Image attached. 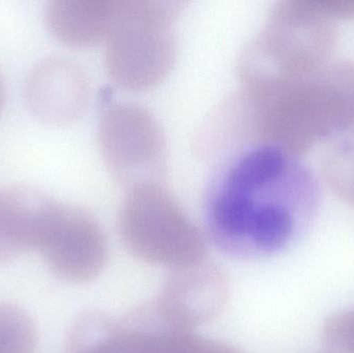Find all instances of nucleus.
Returning <instances> with one entry per match:
<instances>
[{"mask_svg": "<svg viewBox=\"0 0 354 353\" xmlns=\"http://www.w3.org/2000/svg\"><path fill=\"white\" fill-rule=\"evenodd\" d=\"M97 143L104 163L122 186L160 182L165 173V135L157 118L138 104H106L100 114Z\"/></svg>", "mask_w": 354, "mask_h": 353, "instance_id": "0eeeda50", "label": "nucleus"}, {"mask_svg": "<svg viewBox=\"0 0 354 353\" xmlns=\"http://www.w3.org/2000/svg\"><path fill=\"white\" fill-rule=\"evenodd\" d=\"M233 108L243 138L301 157L354 128V62L332 61L292 80L241 88Z\"/></svg>", "mask_w": 354, "mask_h": 353, "instance_id": "f03ea898", "label": "nucleus"}, {"mask_svg": "<svg viewBox=\"0 0 354 353\" xmlns=\"http://www.w3.org/2000/svg\"><path fill=\"white\" fill-rule=\"evenodd\" d=\"M229 292L230 286L224 271L206 259L174 269L153 306L168 325L194 331L224 309Z\"/></svg>", "mask_w": 354, "mask_h": 353, "instance_id": "6e6552de", "label": "nucleus"}, {"mask_svg": "<svg viewBox=\"0 0 354 353\" xmlns=\"http://www.w3.org/2000/svg\"><path fill=\"white\" fill-rule=\"evenodd\" d=\"M324 343L337 353H354V308L337 313L324 323Z\"/></svg>", "mask_w": 354, "mask_h": 353, "instance_id": "4468645a", "label": "nucleus"}, {"mask_svg": "<svg viewBox=\"0 0 354 353\" xmlns=\"http://www.w3.org/2000/svg\"><path fill=\"white\" fill-rule=\"evenodd\" d=\"M122 242L133 255L171 271L206 260V242L176 197L160 182L129 189L118 215Z\"/></svg>", "mask_w": 354, "mask_h": 353, "instance_id": "39448f33", "label": "nucleus"}, {"mask_svg": "<svg viewBox=\"0 0 354 353\" xmlns=\"http://www.w3.org/2000/svg\"><path fill=\"white\" fill-rule=\"evenodd\" d=\"M66 353H145V334L128 315L115 321L89 313L75 323Z\"/></svg>", "mask_w": 354, "mask_h": 353, "instance_id": "9b49d317", "label": "nucleus"}, {"mask_svg": "<svg viewBox=\"0 0 354 353\" xmlns=\"http://www.w3.org/2000/svg\"><path fill=\"white\" fill-rule=\"evenodd\" d=\"M319 186L301 157L253 145L232 158L208 191V234L223 252L257 259L280 252L311 223Z\"/></svg>", "mask_w": 354, "mask_h": 353, "instance_id": "f257e3e1", "label": "nucleus"}, {"mask_svg": "<svg viewBox=\"0 0 354 353\" xmlns=\"http://www.w3.org/2000/svg\"><path fill=\"white\" fill-rule=\"evenodd\" d=\"M83 70L66 58H50L35 66L25 80L24 97L31 113L47 124H66L80 116L88 99Z\"/></svg>", "mask_w": 354, "mask_h": 353, "instance_id": "1a4fd4ad", "label": "nucleus"}, {"mask_svg": "<svg viewBox=\"0 0 354 353\" xmlns=\"http://www.w3.org/2000/svg\"><path fill=\"white\" fill-rule=\"evenodd\" d=\"M336 41L335 20L315 0L277 2L239 57L243 88H261L320 70L332 62Z\"/></svg>", "mask_w": 354, "mask_h": 353, "instance_id": "7ed1b4c3", "label": "nucleus"}, {"mask_svg": "<svg viewBox=\"0 0 354 353\" xmlns=\"http://www.w3.org/2000/svg\"><path fill=\"white\" fill-rule=\"evenodd\" d=\"M149 353H241L233 346L196 335L194 331L163 327L155 330Z\"/></svg>", "mask_w": 354, "mask_h": 353, "instance_id": "f8f14e48", "label": "nucleus"}, {"mask_svg": "<svg viewBox=\"0 0 354 353\" xmlns=\"http://www.w3.org/2000/svg\"><path fill=\"white\" fill-rule=\"evenodd\" d=\"M4 102H6V88H4L3 80H2L1 75H0V113L3 109Z\"/></svg>", "mask_w": 354, "mask_h": 353, "instance_id": "dca6fc26", "label": "nucleus"}, {"mask_svg": "<svg viewBox=\"0 0 354 353\" xmlns=\"http://www.w3.org/2000/svg\"><path fill=\"white\" fill-rule=\"evenodd\" d=\"M185 2L116 1L106 35L105 66L118 86L147 90L160 84L176 64V23Z\"/></svg>", "mask_w": 354, "mask_h": 353, "instance_id": "20e7f679", "label": "nucleus"}, {"mask_svg": "<svg viewBox=\"0 0 354 353\" xmlns=\"http://www.w3.org/2000/svg\"><path fill=\"white\" fill-rule=\"evenodd\" d=\"M115 3L114 0H54L46 8V25L60 43L89 47L105 39Z\"/></svg>", "mask_w": 354, "mask_h": 353, "instance_id": "9d476101", "label": "nucleus"}, {"mask_svg": "<svg viewBox=\"0 0 354 353\" xmlns=\"http://www.w3.org/2000/svg\"><path fill=\"white\" fill-rule=\"evenodd\" d=\"M316 4L335 21L354 20V0H315Z\"/></svg>", "mask_w": 354, "mask_h": 353, "instance_id": "2eb2a0df", "label": "nucleus"}, {"mask_svg": "<svg viewBox=\"0 0 354 353\" xmlns=\"http://www.w3.org/2000/svg\"><path fill=\"white\" fill-rule=\"evenodd\" d=\"M32 248L57 277L75 283L95 279L108 260L107 240L93 216L45 193L33 217Z\"/></svg>", "mask_w": 354, "mask_h": 353, "instance_id": "423d86ee", "label": "nucleus"}, {"mask_svg": "<svg viewBox=\"0 0 354 353\" xmlns=\"http://www.w3.org/2000/svg\"><path fill=\"white\" fill-rule=\"evenodd\" d=\"M37 330L30 317L14 305L0 303V353H32Z\"/></svg>", "mask_w": 354, "mask_h": 353, "instance_id": "ddd939ff", "label": "nucleus"}]
</instances>
